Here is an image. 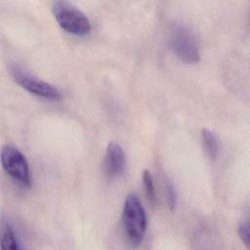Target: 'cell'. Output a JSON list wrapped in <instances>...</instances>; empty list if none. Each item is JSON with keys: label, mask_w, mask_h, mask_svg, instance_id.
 Wrapping results in <instances>:
<instances>
[{"label": "cell", "mask_w": 250, "mask_h": 250, "mask_svg": "<svg viewBox=\"0 0 250 250\" xmlns=\"http://www.w3.org/2000/svg\"><path fill=\"white\" fill-rule=\"evenodd\" d=\"M1 248L11 250L21 248L12 226L6 221L1 223Z\"/></svg>", "instance_id": "ba28073f"}, {"label": "cell", "mask_w": 250, "mask_h": 250, "mask_svg": "<svg viewBox=\"0 0 250 250\" xmlns=\"http://www.w3.org/2000/svg\"><path fill=\"white\" fill-rule=\"evenodd\" d=\"M52 12L58 24L66 32L83 36L92 29L88 17L73 4L66 1H57L52 5Z\"/></svg>", "instance_id": "7a4b0ae2"}, {"label": "cell", "mask_w": 250, "mask_h": 250, "mask_svg": "<svg viewBox=\"0 0 250 250\" xmlns=\"http://www.w3.org/2000/svg\"><path fill=\"white\" fill-rule=\"evenodd\" d=\"M124 231L129 243L138 246L142 243L146 230V214L136 193H129L124 200L122 210Z\"/></svg>", "instance_id": "6da1fadb"}, {"label": "cell", "mask_w": 250, "mask_h": 250, "mask_svg": "<svg viewBox=\"0 0 250 250\" xmlns=\"http://www.w3.org/2000/svg\"><path fill=\"white\" fill-rule=\"evenodd\" d=\"M238 234L246 246H249L250 241V231H249V224L247 221L241 222L238 226Z\"/></svg>", "instance_id": "8fae6325"}, {"label": "cell", "mask_w": 250, "mask_h": 250, "mask_svg": "<svg viewBox=\"0 0 250 250\" xmlns=\"http://www.w3.org/2000/svg\"><path fill=\"white\" fill-rule=\"evenodd\" d=\"M165 187H166L167 202H168L169 209L171 211H174L176 209V207H177V201H178V196H177L176 188H175L173 183L169 179H166Z\"/></svg>", "instance_id": "30bf717a"}, {"label": "cell", "mask_w": 250, "mask_h": 250, "mask_svg": "<svg viewBox=\"0 0 250 250\" xmlns=\"http://www.w3.org/2000/svg\"><path fill=\"white\" fill-rule=\"evenodd\" d=\"M125 167V153L121 146L115 142H110L105 150L104 168L111 177L122 174Z\"/></svg>", "instance_id": "8992f818"}, {"label": "cell", "mask_w": 250, "mask_h": 250, "mask_svg": "<svg viewBox=\"0 0 250 250\" xmlns=\"http://www.w3.org/2000/svg\"><path fill=\"white\" fill-rule=\"evenodd\" d=\"M170 47L175 56L186 63H196L200 60L198 40L192 30L182 23L172 26L169 34Z\"/></svg>", "instance_id": "3957f363"}, {"label": "cell", "mask_w": 250, "mask_h": 250, "mask_svg": "<svg viewBox=\"0 0 250 250\" xmlns=\"http://www.w3.org/2000/svg\"><path fill=\"white\" fill-rule=\"evenodd\" d=\"M1 164L6 173L22 187L29 188L32 183L30 169L24 154L16 146L6 145L1 149Z\"/></svg>", "instance_id": "5b68a950"}, {"label": "cell", "mask_w": 250, "mask_h": 250, "mask_svg": "<svg viewBox=\"0 0 250 250\" xmlns=\"http://www.w3.org/2000/svg\"><path fill=\"white\" fill-rule=\"evenodd\" d=\"M9 71L15 82L30 94L52 101L62 99V93L54 85L38 78L23 67L18 64H11Z\"/></svg>", "instance_id": "277c9868"}, {"label": "cell", "mask_w": 250, "mask_h": 250, "mask_svg": "<svg viewBox=\"0 0 250 250\" xmlns=\"http://www.w3.org/2000/svg\"><path fill=\"white\" fill-rule=\"evenodd\" d=\"M200 139L205 153L211 159H216L219 154V143L217 136L211 130L203 128L200 132Z\"/></svg>", "instance_id": "52a82bcc"}, {"label": "cell", "mask_w": 250, "mask_h": 250, "mask_svg": "<svg viewBox=\"0 0 250 250\" xmlns=\"http://www.w3.org/2000/svg\"><path fill=\"white\" fill-rule=\"evenodd\" d=\"M143 185H144L145 191H146L147 199L151 203H154L155 202V198H156L155 188H154V183H153L152 175H151L150 171L147 170V169L144 170V173H143Z\"/></svg>", "instance_id": "9c48e42d"}]
</instances>
